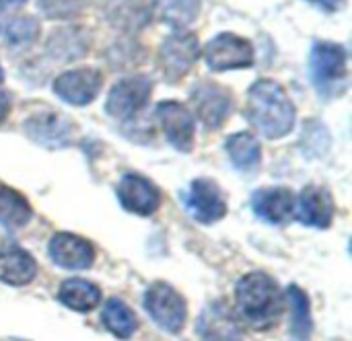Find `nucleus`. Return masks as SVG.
Returning <instances> with one entry per match:
<instances>
[{
    "label": "nucleus",
    "mask_w": 352,
    "mask_h": 341,
    "mask_svg": "<svg viewBox=\"0 0 352 341\" xmlns=\"http://www.w3.org/2000/svg\"><path fill=\"white\" fill-rule=\"evenodd\" d=\"M295 105L287 91L270 78L256 80L248 91V117L270 140L287 136L295 126Z\"/></svg>",
    "instance_id": "obj_1"
},
{
    "label": "nucleus",
    "mask_w": 352,
    "mask_h": 341,
    "mask_svg": "<svg viewBox=\"0 0 352 341\" xmlns=\"http://www.w3.org/2000/svg\"><path fill=\"white\" fill-rule=\"evenodd\" d=\"M235 305L239 315L252 327L268 329L283 313V294L270 276L254 272L239 280L235 288Z\"/></svg>",
    "instance_id": "obj_2"
},
{
    "label": "nucleus",
    "mask_w": 352,
    "mask_h": 341,
    "mask_svg": "<svg viewBox=\"0 0 352 341\" xmlns=\"http://www.w3.org/2000/svg\"><path fill=\"white\" fill-rule=\"evenodd\" d=\"M309 76L316 91L324 97H338L346 86V49L340 43L318 41L309 56Z\"/></svg>",
    "instance_id": "obj_3"
},
{
    "label": "nucleus",
    "mask_w": 352,
    "mask_h": 341,
    "mask_svg": "<svg viewBox=\"0 0 352 341\" xmlns=\"http://www.w3.org/2000/svg\"><path fill=\"white\" fill-rule=\"evenodd\" d=\"M254 45L235 33H221L204 47V60L210 70L227 72L235 68H250L254 64Z\"/></svg>",
    "instance_id": "obj_4"
},
{
    "label": "nucleus",
    "mask_w": 352,
    "mask_h": 341,
    "mask_svg": "<svg viewBox=\"0 0 352 341\" xmlns=\"http://www.w3.org/2000/svg\"><path fill=\"white\" fill-rule=\"evenodd\" d=\"M151 93L153 80L148 76L136 74L130 78H122L111 86L105 101V111L113 119H130L148 103Z\"/></svg>",
    "instance_id": "obj_5"
},
{
    "label": "nucleus",
    "mask_w": 352,
    "mask_h": 341,
    "mask_svg": "<svg viewBox=\"0 0 352 341\" xmlns=\"http://www.w3.org/2000/svg\"><path fill=\"white\" fill-rule=\"evenodd\" d=\"M144 309L167 333H179L186 323V301L163 282H157L146 290Z\"/></svg>",
    "instance_id": "obj_6"
},
{
    "label": "nucleus",
    "mask_w": 352,
    "mask_h": 341,
    "mask_svg": "<svg viewBox=\"0 0 352 341\" xmlns=\"http://www.w3.org/2000/svg\"><path fill=\"white\" fill-rule=\"evenodd\" d=\"M200 45H198V37L194 33L182 31V33H173L169 35L159 51V62H161V70L167 76V80L171 82H179L194 66L196 58H198Z\"/></svg>",
    "instance_id": "obj_7"
},
{
    "label": "nucleus",
    "mask_w": 352,
    "mask_h": 341,
    "mask_svg": "<svg viewBox=\"0 0 352 341\" xmlns=\"http://www.w3.org/2000/svg\"><path fill=\"white\" fill-rule=\"evenodd\" d=\"M101 84H103V76L99 70L76 68V70H68L60 74L54 80L52 89L64 103L82 107L97 97V93L101 91Z\"/></svg>",
    "instance_id": "obj_8"
},
{
    "label": "nucleus",
    "mask_w": 352,
    "mask_h": 341,
    "mask_svg": "<svg viewBox=\"0 0 352 341\" xmlns=\"http://www.w3.org/2000/svg\"><path fill=\"white\" fill-rule=\"evenodd\" d=\"M72 121L58 111L35 113L23 124V132L45 148H64L72 138Z\"/></svg>",
    "instance_id": "obj_9"
},
{
    "label": "nucleus",
    "mask_w": 352,
    "mask_h": 341,
    "mask_svg": "<svg viewBox=\"0 0 352 341\" xmlns=\"http://www.w3.org/2000/svg\"><path fill=\"white\" fill-rule=\"evenodd\" d=\"M186 210L204 224H212L221 220L227 212V204L223 200L221 187L210 179H196L192 181L188 196L184 198Z\"/></svg>",
    "instance_id": "obj_10"
},
{
    "label": "nucleus",
    "mask_w": 352,
    "mask_h": 341,
    "mask_svg": "<svg viewBox=\"0 0 352 341\" xmlns=\"http://www.w3.org/2000/svg\"><path fill=\"white\" fill-rule=\"evenodd\" d=\"M157 117L171 146L188 152L194 142V117L188 107L177 101H163L157 105Z\"/></svg>",
    "instance_id": "obj_11"
},
{
    "label": "nucleus",
    "mask_w": 352,
    "mask_h": 341,
    "mask_svg": "<svg viewBox=\"0 0 352 341\" xmlns=\"http://www.w3.org/2000/svg\"><path fill=\"white\" fill-rule=\"evenodd\" d=\"M192 103L200 121L210 130L219 128L227 119L231 109L229 93L214 82H198L192 89Z\"/></svg>",
    "instance_id": "obj_12"
},
{
    "label": "nucleus",
    "mask_w": 352,
    "mask_h": 341,
    "mask_svg": "<svg viewBox=\"0 0 352 341\" xmlns=\"http://www.w3.org/2000/svg\"><path fill=\"white\" fill-rule=\"evenodd\" d=\"M334 200L326 187L309 185L299 196V208H297V220L316 226V228H328L334 220Z\"/></svg>",
    "instance_id": "obj_13"
},
{
    "label": "nucleus",
    "mask_w": 352,
    "mask_h": 341,
    "mask_svg": "<svg viewBox=\"0 0 352 341\" xmlns=\"http://www.w3.org/2000/svg\"><path fill=\"white\" fill-rule=\"evenodd\" d=\"M50 257L56 266L66 270H87L93 266L95 253L93 247L70 233H58L50 241Z\"/></svg>",
    "instance_id": "obj_14"
},
{
    "label": "nucleus",
    "mask_w": 352,
    "mask_h": 341,
    "mask_svg": "<svg viewBox=\"0 0 352 341\" xmlns=\"http://www.w3.org/2000/svg\"><path fill=\"white\" fill-rule=\"evenodd\" d=\"M118 198L120 204L132 214L148 216L159 208V191L140 175H124L118 185Z\"/></svg>",
    "instance_id": "obj_15"
},
{
    "label": "nucleus",
    "mask_w": 352,
    "mask_h": 341,
    "mask_svg": "<svg viewBox=\"0 0 352 341\" xmlns=\"http://www.w3.org/2000/svg\"><path fill=\"white\" fill-rule=\"evenodd\" d=\"M198 333L204 341H241L243 333L235 315L223 305L212 303L198 319Z\"/></svg>",
    "instance_id": "obj_16"
},
{
    "label": "nucleus",
    "mask_w": 352,
    "mask_h": 341,
    "mask_svg": "<svg viewBox=\"0 0 352 341\" xmlns=\"http://www.w3.org/2000/svg\"><path fill=\"white\" fill-rule=\"evenodd\" d=\"M252 208L262 220L272 224H283L295 212V196L287 187L258 189L252 198Z\"/></svg>",
    "instance_id": "obj_17"
},
{
    "label": "nucleus",
    "mask_w": 352,
    "mask_h": 341,
    "mask_svg": "<svg viewBox=\"0 0 352 341\" xmlns=\"http://www.w3.org/2000/svg\"><path fill=\"white\" fill-rule=\"evenodd\" d=\"M35 276L37 263L27 251L19 247H6L0 251V282L10 286H25L33 282Z\"/></svg>",
    "instance_id": "obj_18"
},
{
    "label": "nucleus",
    "mask_w": 352,
    "mask_h": 341,
    "mask_svg": "<svg viewBox=\"0 0 352 341\" xmlns=\"http://www.w3.org/2000/svg\"><path fill=\"white\" fill-rule=\"evenodd\" d=\"M105 16L122 31H138L148 23L151 12L140 0H107Z\"/></svg>",
    "instance_id": "obj_19"
},
{
    "label": "nucleus",
    "mask_w": 352,
    "mask_h": 341,
    "mask_svg": "<svg viewBox=\"0 0 352 341\" xmlns=\"http://www.w3.org/2000/svg\"><path fill=\"white\" fill-rule=\"evenodd\" d=\"M58 298L64 307L72 309V311H78V313H89L93 311L99 301H101V292L95 284L87 282V280H78V278H72V280H66L62 286H60V292H58Z\"/></svg>",
    "instance_id": "obj_20"
},
{
    "label": "nucleus",
    "mask_w": 352,
    "mask_h": 341,
    "mask_svg": "<svg viewBox=\"0 0 352 341\" xmlns=\"http://www.w3.org/2000/svg\"><path fill=\"white\" fill-rule=\"evenodd\" d=\"M225 148L229 152V158L233 161V165L241 171H252L258 167L260 158H262V148L260 142L254 134L250 132H239L227 138Z\"/></svg>",
    "instance_id": "obj_21"
},
{
    "label": "nucleus",
    "mask_w": 352,
    "mask_h": 341,
    "mask_svg": "<svg viewBox=\"0 0 352 341\" xmlns=\"http://www.w3.org/2000/svg\"><path fill=\"white\" fill-rule=\"evenodd\" d=\"M202 0H153L155 14L177 29L192 25L198 19Z\"/></svg>",
    "instance_id": "obj_22"
},
{
    "label": "nucleus",
    "mask_w": 352,
    "mask_h": 341,
    "mask_svg": "<svg viewBox=\"0 0 352 341\" xmlns=\"http://www.w3.org/2000/svg\"><path fill=\"white\" fill-rule=\"evenodd\" d=\"M89 41L82 29H56L47 39V51L58 60H76L87 54Z\"/></svg>",
    "instance_id": "obj_23"
},
{
    "label": "nucleus",
    "mask_w": 352,
    "mask_h": 341,
    "mask_svg": "<svg viewBox=\"0 0 352 341\" xmlns=\"http://www.w3.org/2000/svg\"><path fill=\"white\" fill-rule=\"evenodd\" d=\"M31 220V206L27 200L10 189V187H0V224L8 231L23 228Z\"/></svg>",
    "instance_id": "obj_24"
},
{
    "label": "nucleus",
    "mask_w": 352,
    "mask_h": 341,
    "mask_svg": "<svg viewBox=\"0 0 352 341\" xmlns=\"http://www.w3.org/2000/svg\"><path fill=\"white\" fill-rule=\"evenodd\" d=\"M287 301L291 305L293 321H291V336L295 341H305L311 336V313H309V301L305 292L297 286H291L287 290Z\"/></svg>",
    "instance_id": "obj_25"
},
{
    "label": "nucleus",
    "mask_w": 352,
    "mask_h": 341,
    "mask_svg": "<svg viewBox=\"0 0 352 341\" xmlns=\"http://www.w3.org/2000/svg\"><path fill=\"white\" fill-rule=\"evenodd\" d=\"M103 323H105V327H107L113 336H118V338H122V340H128V338L136 331V327H138V321H136L134 313H132L122 301H118V298H111V301L105 305Z\"/></svg>",
    "instance_id": "obj_26"
},
{
    "label": "nucleus",
    "mask_w": 352,
    "mask_h": 341,
    "mask_svg": "<svg viewBox=\"0 0 352 341\" xmlns=\"http://www.w3.org/2000/svg\"><path fill=\"white\" fill-rule=\"evenodd\" d=\"M330 148V134L328 128L316 119L305 124V130L301 134V150L307 156H324Z\"/></svg>",
    "instance_id": "obj_27"
},
{
    "label": "nucleus",
    "mask_w": 352,
    "mask_h": 341,
    "mask_svg": "<svg viewBox=\"0 0 352 341\" xmlns=\"http://www.w3.org/2000/svg\"><path fill=\"white\" fill-rule=\"evenodd\" d=\"M39 33V21L35 16H14L12 21H8L6 31H4V39L8 41V45L12 47H21L31 43Z\"/></svg>",
    "instance_id": "obj_28"
},
{
    "label": "nucleus",
    "mask_w": 352,
    "mask_h": 341,
    "mask_svg": "<svg viewBox=\"0 0 352 341\" xmlns=\"http://www.w3.org/2000/svg\"><path fill=\"white\" fill-rule=\"evenodd\" d=\"M87 0H39V8L50 19H70L82 12Z\"/></svg>",
    "instance_id": "obj_29"
},
{
    "label": "nucleus",
    "mask_w": 352,
    "mask_h": 341,
    "mask_svg": "<svg viewBox=\"0 0 352 341\" xmlns=\"http://www.w3.org/2000/svg\"><path fill=\"white\" fill-rule=\"evenodd\" d=\"M314 4H318L320 8H324L326 12H336L338 8H342L344 0H309Z\"/></svg>",
    "instance_id": "obj_30"
},
{
    "label": "nucleus",
    "mask_w": 352,
    "mask_h": 341,
    "mask_svg": "<svg viewBox=\"0 0 352 341\" xmlns=\"http://www.w3.org/2000/svg\"><path fill=\"white\" fill-rule=\"evenodd\" d=\"M8 109H10V101H8V95L4 91H0V124L6 119L8 115Z\"/></svg>",
    "instance_id": "obj_31"
},
{
    "label": "nucleus",
    "mask_w": 352,
    "mask_h": 341,
    "mask_svg": "<svg viewBox=\"0 0 352 341\" xmlns=\"http://www.w3.org/2000/svg\"><path fill=\"white\" fill-rule=\"evenodd\" d=\"M25 0H0V8L2 10H6V8H12V6H19V4H23Z\"/></svg>",
    "instance_id": "obj_32"
},
{
    "label": "nucleus",
    "mask_w": 352,
    "mask_h": 341,
    "mask_svg": "<svg viewBox=\"0 0 352 341\" xmlns=\"http://www.w3.org/2000/svg\"><path fill=\"white\" fill-rule=\"evenodd\" d=\"M6 341H27V340H19V338H8Z\"/></svg>",
    "instance_id": "obj_33"
},
{
    "label": "nucleus",
    "mask_w": 352,
    "mask_h": 341,
    "mask_svg": "<svg viewBox=\"0 0 352 341\" xmlns=\"http://www.w3.org/2000/svg\"><path fill=\"white\" fill-rule=\"evenodd\" d=\"M2 78H4V72H2V68H0V82H2Z\"/></svg>",
    "instance_id": "obj_34"
}]
</instances>
